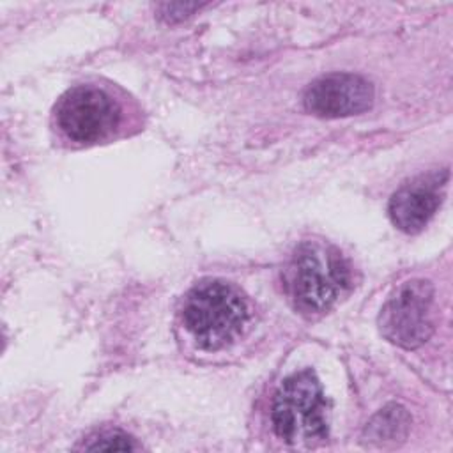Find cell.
<instances>
[{"instance_id": "6da1fadb", "label": "cell", "mask_w": 453, "mask_h": 453, "mask_svg": "<svg viewBox=\"0 0 453 453\" xmlns=\"http://www.w3.org/2000/svg\"><path fill=\"white\" fill-rule=\"evenodd\" d=\"M350 265L329 242L304 241L294 251L283 281L292 306L306 315L327 311L350 287Z\"/></svg>"}, {"instance_id": "7a4b0ae2", "label": "cell", "mask_w": 453, "mask_h": 453, "mask_svg": "<svg viewBox=\"0 0 453 453\" xmlns=\"http://www.w3.org/2000/svg\"><path fill=\"white\" fill-rule=\"evenodd\" d=\"M182 320L198 347L218 350L241 336L248 322V304L234 285L203 280L186 294Z\"/></svg>"}, {"instance_id": "3957f363", "label": "cell", "mask_w": 453, "mask_h": 453, "mask_svg": "<svg viewBox=\"0 0 453 453\" xmlns=\"http://www.w3.org/2000/svg\"><path fill=\"white\" fill-rule=\"evenodd\" d=\"M273 428L292 446H317L327 439L326 398L313 370L287 377L274 393L271 409Z\"/></svg>"}, {"instance_id": "277c9868", "label": "cell", "mask_w": 453, "mask_h": 453, "mask_svg": "<svg viewBox=\"0 0 453 453\" xmlns=\"http://www.w3.org/2000/svg\"><path fill=\"white\" fill-rule=\"evenodd\" d=\"M379 327L386 340L403 349H418L434 333V287L425 280L402 283L384 303Z\"/></svg>"}, {"instance_id": "5b68a950", "label": "cell", "mask_w": 453, "mask_h": 453, "mask_svg": "<svg viewBox=\"0 0 453 453\" xmlns=\"http://www.w3.org/2000/svg\"><path fill=\"white\" fill-rule=\"evenodd\" d=\"M120 110L103 90L80 85L67 90L55 106L58 129L73 142L92 143L106 138L119 124Z\"/></svg>"}, {"instance_id": "8992f818", "label": "cell", "mask_w": 453, "mask_h": 453, "mask_svg": "<svg viewBox=\"0 0 453 453\" xmlns=\"http://www.w3.org/2000/svg\"><path fill=\"white\" fill-rule=\"evenodd\" d=\"M373 87L361 76L334 73L315 80L304 92V108L317 117H349L366 111Z\"/></svg>"}, {"instance_id": "52a82bcc", "label": "cell", "mask_w": 453, "mask_h": 453, "mask_svg": "<svg viewBox=\"0 0 453 453\" xmlns=\"http://www.w3.org/2000/svg\"><path fill=\"white\" fill-rule=\"evenodd\" d=\"M446 180L448 172H435L421 175L396 189L388 207L393 225L405 234H416L426 226L442 202Z\"/></svg>"}, {"instance_id": "ba28073f", "label": "cell", "mask_w": 453, "mask_h": 453, "mask_svg": "<svg viewBox=\"0 0 453 453\" xmlns=\"http://www.w3.org/2000/svg\"><path fill=\"white\" fill-rule=\"evenodd\" d=\"M407 428V414L400 407H388L384 409L370 425L377 441H396L405 434Z\"/></svg>"}, {"instance_id": "9c48e42d", "label": "cell", "mask_w": 453, "mask_h": 453, "mask_svg": "<svg viewBox=\"0 0 453 453\" xmlns=\"http://www.w3.org/2000/svg\"><path fill=\"white\" fill-rule=\"evenodd\" d=\"M85 449L90 451H129L136 449V444L122 432H101L97 437L92 439V442L85 444Z\"/></svg>"}, {"instance_id": "30bf717a", "label": "cell", "mask_w": 453, "mask_h": 453, "mask_svg": "<svg viewBox=\"0 0 453 453\" xmlns=\"http://www.w3.org/2000/svg\"><path fill=\"white\" fill-rule=\"evenodd\" d=\"M200 5H196V4H163V5H159V9H165V11L159 16L166 21H175V19H182V18L189 16Z\"/></svg>"}]
</instances>
